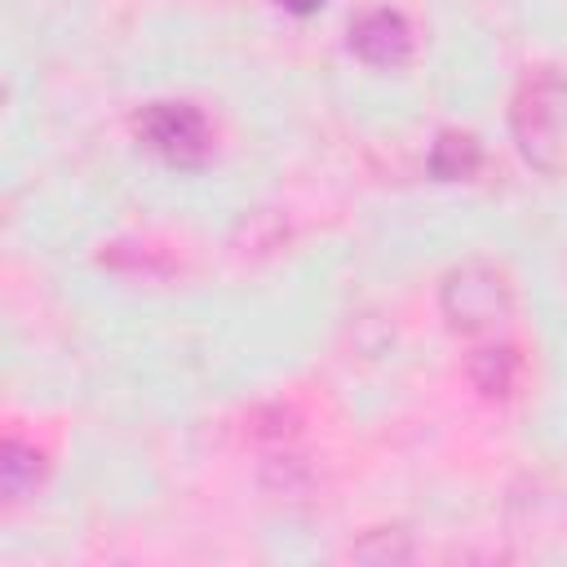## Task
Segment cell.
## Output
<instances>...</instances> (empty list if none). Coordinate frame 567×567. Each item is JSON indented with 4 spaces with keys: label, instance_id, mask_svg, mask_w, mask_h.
<instances>
[{
    "label": "cell",
    "instance_id": "obj_1",
    "mask_svg": "<svg viewBox=\"0 0 567 567\" xmlns=\"http://www.w3.org/2000/svg\"><path fill=\"white\" fill-rule=\"evenodd\" d=\"M514 142L523 159L540 173H558L567 159V80L554 66H540L523 80L509 111Z\"/></svg>",
    "mask_w": 567,
    "mask_h": 567
},
{
    "label": "cell",
    "instance_id": "obj_2",
    "mask_svg": "<svg viewBox=\"0 0 567 567\" xmlns=\"http://www.w3.org/2000/svg\"><path fill=\"white\" fill-rule=\"evenodd\" d=\"M514 310L509 284L496 266L487 261H465L443 279V315L456 332L465 337H483L496 332Z\"/></svg>",
    "mask_w": 567,
    "mask_h": 567
},
{
    "label": "cell",
    "instance_id": "obj_3",
    "mask_svg": "<svg viewBox=\"0 0 567 567\" xmlns=\"http://www.w3.org/2000/svg\"><path fill=\"white\" fill-rule=\"evenodd\" d=\"M137 137L168 164H195L208 155V124L186 102H155L137 115Z\"/></svg>",
    "mask_w": 567,
    "mask_h": 567
},
{
    "label": "cell",
    "instance_id": "obj_4",
    "mask_svg": "<svg viewBox=\"0 0 567 567\" xmlns=\"http://www.w3.org/2000/svg\"><path fill=\"white\" fill-rule=\"evenodd\" d=\"M350 49L368 62V66H399L412 49V31L399 13L390 9H372L350 27Z\"/></svg>",
    "mask_w": 567,
    "mask_h": 567
},
{
    "label": "cell",
    "instance_id": "obj_5",
    "mask_svg": "<svg viewBox=\"0 0 567 567\" xmlns=\"http://www.w3.org/2000/svg\"><path fill=\"white\" fill-rule=\"evenodd\" d=\"M478 142L470 137V133H443L439 142H434V151H430V168H434V177H443V182H461V177H470L474 168H478Z\"/></svg>",
    "mask_w": 567,
    "mask_h": 567
},
{
    "label": "cell",
    "instance_id": "obj_6",
    "mask_svg": "<svg viewBox=\"0 0 567 567\" xmlns=\"http://www.w3.org/2000/svg\"><path fill=\"white\" fill-rule=\"evenodd\" d=\"M470 377H474V385L483 394H509L514 381H518V359L505 346H487V350H478L470 359Z\"/></svg>",
    "mask_w": 567,
    "mask_h": 567
},
{
    "label": "cell",
    "instance_id": "obj_7",
    "mask_svg": "<svg viewBox=\"0 0 567 567\" xmlns=\"http://www.w3.org/2000/svg\"><path fill=\"white\" fill-rule=\"evenodd\" d=\"M275 4H284L288 13H315L323 0H275Z\"/></svg>",
    "mask_w": 567,
    "mask_h": 567
}]
</instances>
